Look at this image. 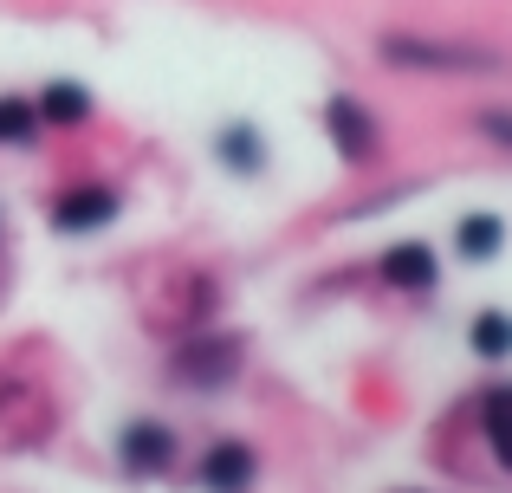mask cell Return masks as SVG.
Masks as SVG:
<instances>
[{"label": "cell", "mask_w": 512, "mask_h": 493, "mask_svg": "<svg viewBox=\"0 0 512 493\" xmlns=\"http://www.w3.org/2000/svg\"><path fill=\"white\" fill-rule=\"evenodd\" d=\"M376 59H383L389 72H422V78H493V72H506L500 46L435 39V33H383L376 39Z\"/></svg>", "instance_id": "cell-1"}, {"label": "cell", "mask_w": 512, "mask_h": 493, "mask_svg": "<svg viewBox=\"0 0 512 493\" xmlns=\"http://www.w3.org/2000/svg\"><path fill=\"white\" fill-rule=\"evenodd\" d=\"M240 364H247V338H240V331H188L169 351V383L175 390L214 396L240 377Z\"/></svg>", "instance_id": "cell-2"}, {"label": "cell", "mask_w": 512, "mask_h": 493, "mask_svg": "<svg viewBox=\"0 0 512 493\" xmlns=\"http://www.w3.org/2000/svg\"><path fill=\"white\" fill-rule=\"evenodd\" d=\"M325 137H331V150L344 156L350 169H363L376 156V117H370V104L363 98H350V91H331L325 98Z\"/></svg>", "instance_id": "cell-3"}, {"label": "cell", "mask_w": 512, "mask_h": 493, "mask_svg": "<svg viewBox=\"0 0 512 493\" xmlns=\"http://www.w3.org/2000/svg\"><path fill=\"white\" fill-rule=\"evenodd\" d=\"M117 215H124V195L104 189V182H78V189H65L52 202V228L59 234H104Z\"/></svg>", "instance_id": "cell-4"}, {"label": "cell", "mask_w": 512, "mask_h": 493, "mask_svg": "<svg viewBox=\"0 0 512 493\" xmlns=\"http://www.w3.org/2000/svg\"><path fill=\"white\" fill-rule=\"evenodd\" d=\"M117 468L130 474V481H156V474L175 468V435L163 422H130L124 435H117Z\"/></svg>", "instance_id": "cell-5"}, {"label": "cell", "mask_w": 512, "mask_h": 493, "mask_svg": "<svg viewBox=\"0 0 512 493\" xmlns=\"http://www.w3.org/2000/svg\"><path fill=\"white\" fill-rule=\"evenodd\" d=\"M195 481H201V493H247L260 481V455H253L247 442H214L208 455L195 461Z\"/></svg>", "instance_id": "cell-6"}, {"label": "cell", "mask_w": 512, "mask_h": 493, "mask_svg": "<svg viewBox=\"0 0 512 493\" xmlns=\"http://www.w3.org/2000/svg\"><path fill=\"white\" fill-rule=\"evenodd\" d=\"M376 273H383L396 292H428L441 279V260H435V247H422V241H396L383 260H376Z\"/></svg>", "instance_id": "cell-7"}, {"label": "cell", "mask_w": 512, "mask_h": 493, "mask_svg": "<svg viewBox=\"0 0 512 493\" xmlns=\"http://www.w3.org/2000/svg\"><path fill=\"white\" fill-rule=\"evenodd\" d=\"M214 156H221L227 176H266V163H273V150H266V137L253 124H221L214 130Z\"/></svg>", "instance_id": "cell-8"}, {"label": "cell", "mask_w": 512, "mask_h": 493, "mask_svg": "<svg viewBox=\"0 0 512 493\" xmlns=\"http://www.w3.org/2000/svg\"><path fill=\"white\" fill-rule=\"evenodd\" d=\"M480 435H487L493 461L512 474V383H487L480 390Z\"/></svg>", "instance_id": "cell-9"}, {"label": "cell", "mask_w": 512, "mask_h": 493, "mask_svg": "<svg viewBox=\"0 0 512 493\" xmlns=\"http://www.w3.org/2000/svg\"><path fill=\"white\" fill-rule=\"evenodd\" d=\"M454 253L474 260V266L500 260V253H506V221L487 215V208H480V215H461V221H454Z\"/></svg>", "instance_id": "cell-10"}, {"label": "cell", "mask_w": 512, "mask_h": 493, "mask_svg": "<svg viewBox=\"0 0 512 493\" xmlns=\"http://www.w3.org/2000/svg\"><path fill=\"white\" fill-rule=\"evenodd\" d=\"M39 124H59V130H72V124H91V91L85 85H72V78H52L46 91H39Z\"/></svg>", "instance_id": "cell-11"}, {"label": "cell", "mask_w": 512, "mask_h": 493, "mask_svg": "<svg viewBox=\"0 0 512 493\" xmlns=\"http://www.w3.org/2000/svg\"><path fill=\"white\" fill-rule=\"evenodd\" d=\"M39 111H33V98H0V143L7 150H26V143H39Z\"/></svg>", "instance_id": "cell-12"}, {"label": "cell", "mask_w": 512, "mask_h": 493, "mask_svg": "<svg viewBox=\"0 0 512 493\" xmlns=\"http://www.w3.org/2000/svg\"><path fill=\"white\" fill-rule=\"evenodd\" d=\"M474 357H487V364H500V357H512V312H480L474 318Z\"/></svg>", "instance_id": "cell-13"}, {"label": "cell", "mask_w": 512, "mask_h": 493, "mask_svg": "<svg viewBox=\"0 0 512 493\" xmlns=\"http://www.w3.org/2000/svg\"><path fill=\"white\" fill-rule=\"evenodd\" d=\"M480 137L500 143V150H512V111H487V117H480Z\"/></svg>", "instance_id": "cell-14"}]
</instances>
